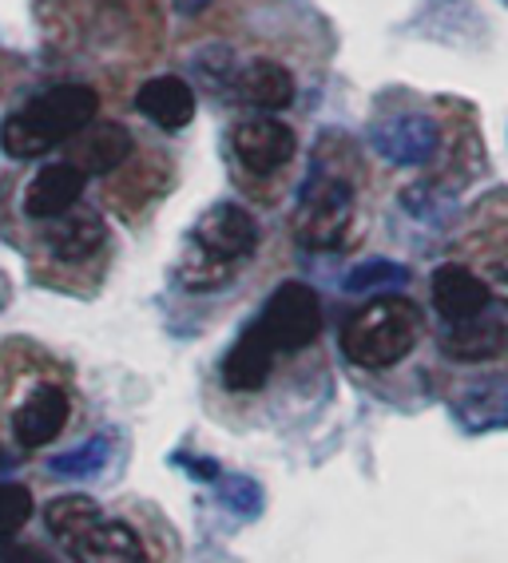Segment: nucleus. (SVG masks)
<instances>
[{"mask_svg":"<svg viewBox=\"0 0 508 563\" xmlns=\"http://www.w3.org/2000/svg\"><path fill=\"white\" fill-rule=\"evenodd\" d=\"M258 251V222L239 202H214L211 211L195 219L184 251L175 258V282L191 294L227 290L234 271Z\"/></svg>","mask_w":508,"mask_h":563,"instance_id":"nucleus-1","label":"nucleus"},{"mask_svg":"<svg viewBox=\"0 0 508 563\" xmlns=\"http://www.w3.org/2000/svg\"><path fill=\"white\" fill-rule=\"evenodd\" d=\"M96 115H100V91L88 84L44 88L0 120V152L9 159H41L76 140L88 123H96Z\"/></svg>","mask_w":508,"mask_h":563,"instance_id":"nucleus-2","label":"nucleus"},{"mask_svg":"<svg viewBox=\"0 0 508 563\" xmlns=\"http://www.w3.org/2000/svg\"><path fill=\"white\" fill-rule=\"evenodd\" d=\"M421 330H426V313L417 310V302L382 294L342 322V353L357 369H389L413 353Z\"/></svg>","mask_w":508,"mask_h":563,"instance_id":"nucleus-3","label":"nucleus"},{"mask_svg":"<svg viewBox=\"0 0 508 563\" xmlns=\"http://www.w3.org/2000/svg\"><path fill=\"white\" fill-rule=\"evenodd\" d=\"M354 183L310 167L295 202V242L302 251H338L354 222Z\"/></svg>","mask_w":508,"mask_h":563,"instance_id":"nucleus-4","label":"nucleus"},{"mask_svg":"<svg viewBox=\"0 0 508 563\" xmlns=\"http://www.w3.org/2000/svg\"><path fill=\"white\" fill-rule=\"evenodd\" d=\"M275 353H295L322 333V302L306 282H283L254 318Z\"/></svg>","mask_w":508,"mask_h":563,"instance_id":"nucleus-5","label":"nucleus"},{"mask_svg":"<svg viewBox=\"0 0 508 563\" xmlns=\"http://www.w3.org/2000/svg\"><path fill=\"white\" fill-rule=\"evenodd\" d=\"M369 147L394 167H426L441 152V123L426 111H406V115H382L366 131Z\"/></svg>","mask_w":508,"mask_h":563,"instance_id":"nucleus-6","label":"nucleus"},{"mask_svg":"<svg viewBox=\"0 0 508 563\" xmlns=\"http://www.w3.org/2000/svg\"><path fill=\"white\" fill-rule=\"evenodd\" d=\"M231 152L246 175L266 179V175H278L286 163L295 159L298 135H295V128H286L283 120L251 115V120H243L231 131Z\"/></svg>","mask_w":508,"mask_h":563,"instance_id":"nucleus-7","label":"nucleus"},{"mask_svg":"<svg viewBox=\"0 0 508 563\" xmlns=\"http://www.w3.org/2000/svg\"><path fill=\"white\" fill-rule=\"evenodd\" d=\"M60 548L76 563H147V548L132 523L103 516V508H96L68 540H60Z\"/></svg>","mask_w":508,"mask_h":563,"instance_id":"nucleus-8","label":"nucleus"},{"mask_svg":"<svg viewBox=\"0 0 508 563\" xmlns=\"http://www.w3.org/2000/svg\"><path fill=\"white\" fill-rule=\"evenodd\" d=\"M68 417H71L68 389L56 382H36L24 393V401L16 405V412H12V437H16L21 449H44V444H52L68 429Z\"/></svg>","mask_w":508,"mask_h":563,"instance_id":"nucleus-9","label":"nucleus"},{"mask_svg":"<svg viewBox=\"0 0 508 563\" xmlns=\"http://www.w3.org/2000/svg\"><path fill=\"white\" fill-rule=\"evenodd\" d=\"M108 242V222L92 207H71V211L56 214L44 222L41 246L48 251V258H56L60 266H84L103 251Z\"/></svg>","mask_w":508,"mask_h":563,"instance_id":"nucleus-10","label":"nucleus"},{"mask_svg":"<svg viewBox=\"0 0 508 563\" xmlns=\"http://www.w3.org/2000/svg\"><path fill=\"white\" fill-rule=\"evenodd\" d=\"M132 152H135L132 131L115 120H96L68 143V163L84 179H92V175H112L115 167L128 163Z\"/></svg>","mask_w":508,"mask_h":563,"instance_id":"nucleus-11","label":"nucleus"},{"mask_svg":"<svg viewBox=\"0 0 508 563\" xmlns=\"http://www.w3.org/2000/svg\"><path fill=\"white\" fill-rule=\"evenodd\" d=\"M429 298H433V310L445 325H457V322H473L481 313L488 310V290L481 274H473L468 266L461 262H445L433 271L429 278Z\"/></svg>","mask_w":508,"mask_h":563,"instance_id":"nucleus-12","label":"nucleus"},{"mask_svg":"<svg viewBox=\"0 0 508 563\" xmlns=\"http://www.w3.org/2000/svg\"><path fill=\"white\" fill-rule=\"evenodd\" d=\"M84 183L88 179H84L68 159L44 163L41 172L29 179V187H24V219L48 222V219H56V214L71 211V207H80Z\"/></svg>","mask_w":508,"mask_h":563,"instance_id":"nucleus-13","label":"nucleus"},{"mask_svg":"<svg viewBox=\"0 0 508 563\" xmlns=\"http://www.w3.org/2000/svg\"><path fill=\"white\" fill-rule=\"evenodd\" d=\"M231 100L254 111H283L295 103V76L278 60H239L231 76Z\"/></svg>","mask_w":508,"mask_h":563,"instance_id":"nucleus-14","label":"nucleus"},{"mask_svg":"<svg viewBox=\"0 0 508 563\" xmlns=\"http://www.w3.org/2000/svg\"><path fill=\"white\" fill-rule=\"evenodd\" d=\"M275 345L266 342V333L258 330V322H251L239 342L227 350L223 357V385L231 393H258L266 382H270V365H275Z\"/></svg>","mask_w":508,"mask_h":563,"instance_id":"nucleus-15","label":"nucleus"},{"mask_svg":"<svg viewBox=\"0 0 508 563\" xmlns=\"http://www.w3.org/2000/svg\"><path fill=\"white\" fill-rule=\"evenodd\" d=\"M135 108L147 115L159 131H184L195 120V88L184 76H152L135 91Z\"/></svg>","mask_w":508,"mask_h":563,"instance_id":"nucleus-16","label":"nucleus"},{"mask_svg":"<svg viewBox=\"0 0 508 563\" xmlns=\"http://www.w3.org/2000/svg\"><path fill=\"white\" fill-rule=\"evenodd\" d=\"M453 417L465 433H497L508 429V377H485L453 397Z\"/></svg>","mask_w":508,"mask_h":563,"instance_id":"nucleus-17","label":"nucleus"},{"mask_svg":"<svg viewBox=\"0 0 508 563\" xmlns=\"http://www.w3.org/2000/svg\"><path fill=\"white\" fill-rule=\"evenodd\" d=\"M505 342H508L505 322H497V318L481 313V318H473V322L449 325V330L441 333L438 345H441V353H445L449 362L481 365V362H493V357H500V353H505Z\"/></svg>","mask_w":508,"mask_h":563,"instance_id":"nucleus-18","label":"nucleus"},{"mask_svg":"<svg viewBox=\"0 0 508 563\" xmlns=\"http://www.w3.org/2000/svg\"><path fill=\"white\" fill-rule=\"evenodd\" d=\"M401 207L413 214L417 222L429 227H445L457 211V187H449L445 179H417L401 191Z\"/></svg>","mask_w":508,"mask_h":563,"instance_id":"nucleus-19","label":"nucleus"},{"mask_svg":"<svg viewBox=\"0 0 508 563\" xmlns=\"http://www.w3.org/2000/svg\"><path fill=\"white\" fill-rule=\"evenodd\" d=\"M108 456H112V437L108 433H96L88 437L84 444H76L71 453H60L52 456V473L56 476H71V481H80V476H96L108 464Z\"/></svg>","mask_w":508,"mask_h":563,"instance_id":"nucleus-20","label":"nucleus"},{"mask_svg":"<svg viewBox=\"0 0 508 563\" xmlns=\"http://www.w3.org/2000/svg\"><path fill=\"white\" fill-rule=\"evenodd\" d=\"M406 278H409L406 262L369 258V262H357L354 271H346V278H342V290H346V294H369V290H386V286H401Z\"/></svg>","mask_w":508,"mask_h":563,"instance_id":"nucleus-21","label":"nucleus"},{"mask_svg":"<svg viewBox=\"0 0 508 563\" xmlns=\"http://www.w3.org/2000/svg\"><path fill=\"white\" fill-rule=\"evenodd\" d=\"M234 68H239V56H234V48H227V44H207V48L191 52V71L214 91L231 88Z\"/></svg>","mask_w":508,"mask_h":563,"instance_id":"nucleus-22","label":"nucleus"},{"mask_svg":"<svg viewBox=\"0 0 508 563\" xmlns=\"http://www.w3.org/2000/svg\"><path fill=\"white\" fill-rule=\"evenodd\" d=\"M32 516V493L24 484H0V540H12Z\"/></svg>","mask_w":508,"mask_h":563,"instance_id":"nucleus-23","label":"nucleus"},{"mask_svg":"<svg viewBox=\"0 0 508 563\" xmlns=\"http://www.w3.org/2000/svg\"><path fill=\"white\" fill-rule=\"evenodd\" d=\"M219 500H223L234 516H243V520H254V516L263 512V488H258L251 476H223V481H219Z\"/></svg>","mask_w":508,"mask_h":563,"instance_id":"nucleus-24","label":"nucleus"},{"mask_svg":"<svg viewBox=\"0 0 508 563\" xmlns=\"http://www.w3.org/2000/svg\"><path fill=\"white\" fill-rule=\"evenodd\" d=\"M481 282H485L488 298L508 306V246L505 251H493L485 258V271H481Z\"/></svg>","mask_w":508,"mask_h":563,"instance_id":"nucleus-25","label":"nucleus"},{"mask_svg":"<svg viewBox=\"0 0 508 563\" xmlns=\"http://www.w3.org/2000/svg\"><path fill=\"white\" fill-rule=\"evenodd\" d=\"M0 563H48L36 548H24V543H4L0 548Z\"/></svg>","mask_w":508,"mask_h":563,"instance_id":"nucleus-26","label":"nucleus"},{"mask_svg":"<svg viewBox=\"0 0 508 563\" xmlns=\"http://www.w3.org/2000/svg\"><path fill=\"white\" fill-rule=\"evenodd\" d=\"M207 0H175V12H184V16H191V12L203 9Z\"/></svg>","mask_w":508,"mask_h":563,"instance_id":"nucleus-27","label":"nucleus"},{"mask_svg":"<svg viewBox=\"0 0 508 563\" xmlns=\"http://www.w3.org/2000/svg\"><path fill=\"white\" fill-rule=\"evenodd\" d=\"M9 278H4V274H0V310H4V306H9Z\"/></svg>","mask_w":508,"mask_h":563,"instance_id":"nucleus-28","label":"nucleus"}]
</instances>
